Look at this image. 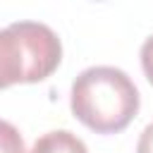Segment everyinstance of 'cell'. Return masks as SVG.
Wrapping results in <instances>:
<instances>
[{
    "instance_id": "6da1fadb",
    "label": "cell",
    "mask_w": 153,
    "mask_h": 153,
    "mask_svg": "<svg viewBox=\"0 0 153 153\" xmlns=\"http://www.w3.org/2000/svg\"><path fill=\"white\" fill-rule=\"evenodd\" d=\"M72 112L96 134H117L136 117L139 91L117 67H88L72 84Z\"/></svg>"
},
{
    "instance_id": "7a4b0ae2",
    "label": "cell",
    "mask_w": 153,
    "mask_h": 153,
    "mask_svg": "<svg viewBox=\"0 0 153 153\" xmlns=\"http://www.w3.org/2000/svg\"><path fill=\"white\" fill-rule=\"evenodd\" d=\"M62 60L57 33L41 22H14L0 29V88L48 79Z\"/></svg>"
},
{
    "instance_id": "3957f363",
    "label": "cell",
    "mask_w": 153,
    "mask_h": 153,
    "mask_svg": "<svg viewBox=\"0 0 153 153\" xmlns=\"http://www.w3.org/2000/svg\"><path fill=\"white\" fill-rule=\"evenodd\" d=\"M29 153H88V151H86V143L76 134L67 129H57L36 139Z\"/></svg>"
},
{
    "instance_id": "277c9868",
    "label": "cell",
    "mask_w": 153,
    "mask_h": 153,
    "mask_svg": "<svg viewBox=\"0 0 153 153\" xmlns=\"http://www.w3.org/2000/svg\"><path fill=\"white\" fill-rule=\"evenodd\" d=\"M0 153H26L22 134L17 131L14 124L5 120H0Z\"/></svg>"
},
{
    "instance_id": "5b68a950",
    "label": "cell",
    "mask_w": 153,
    "mask_h": 153,
    "mask_svg": "<svg viewBox=\"0 0 153 153\" xmlns=\"http://www.w3.org/2000/svg\"><path fill=\"white\" fill-rule=\"evenodd\" d=\"M141 67H143L146 79L153 84V36H148L141 45Z\"/></svg>"
},
{
    "instance_id": "8992f818",
    "label": "cell",
    "mask_w": 153,
    "mask_h": 153,
    "mask_svg": "<svg viewBox=\"0 0 153 153\" xmlns=\"http://www.w3.org/2000/svg\"><path fill=\"white\" fill-rule=\"evenodd\" d=\"M136 153H153V122L141 131V136H139V146H136Z\"/></svg>"
}]
</instances>
